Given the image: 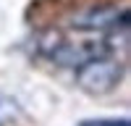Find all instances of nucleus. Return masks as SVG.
I'll return each instance as SVG.
<instances>
[{"label":"nucleus","instance_id":"nucleus-1","mask_svg":"<svg viewBox=\"0 0 131 126\" xmlns=\"http://www.w3.org/2000/svg\"><path fill=\"white\" fill-rule=\"evenodd\" d=\"M37 47L47 60L58 63V66H68V68H76V66H81V63L92 60L97 55L110 52L105 37H97L92 32H86L81 37H68L63 32H47V34L39 37Z\"/></svg>","mask_w":131,"mask_h":126},{"label":"nucleus","instance_id":"nucleus-2","mask_svg":"<svg viewBox=\"0 0 131 126\" xmlns=\"http://www.w3.org/2000/svg\"><path fill=\"white\" fill-rule=\"evenodd\" d=\"M76 87L81 92L92 94V97H105V94L115 92L123 81V60L105 52V55H97L92 60L76 66Z\"/></svg>","mask_w":131,"mask_h":126}]
</instances>
